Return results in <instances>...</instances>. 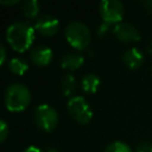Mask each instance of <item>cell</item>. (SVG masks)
Wrapping results in <instances>:
<instances>
[{
  "label": "cell",
  "mask_w": 152,
  "mask_h": 152,
  "mask_svg": "<svg viewBox=\"0 0 152 152\" xmlns=\"http://www.w3.org/2000/svg\"><path fill=\"white\" fill-rule=\"evenodd\" d=\"M103 152H133V151L128 144H126L121 140H115V141L109 142L104 147Z\"/></svg>",
  "instance_id": "cell-16"
},
{
  "label": "cell",
  "mask_w": 152,
  "mask_h": 152,
  "mask_svg": "<svg viewBox=\"0 0 152 152\" xmlns=\"http://www.w3.org/2000/svg\"><path fill=\"white\" fill-rule=\"evenodd\" d=\"M66 109L69 115L81 125L88 124L93 118V109L89 102L81 95L70 97L66 102Z\"/></svg>",
  "instance_id": "cell-5"
},
{
  "label": "cell",
  "mask_w": 152,
  "mask_h": 152,
  "mask_svg": "<svg viewBox=\"0 0 152 152\" xmlns=\"http://www.w3.org/2000/svg\"><path fill=\"white\" fill-rule=\"evenodd\" d=\"M83 63H84V56L77 50L68 51V52L63 53L62 57H61L62 68L65 69V70H69V71L78 69L80 66H82Z\"/></svg>",
  "instance_id": "cell-11"
},
{
  "label": "cell",
  "mask_w": 152,
  "mask_h": 152,
  "mask_svg": "<svg viewBox=\"0 0 152 152\" xmlns=\"http://www.w3.org/2000/svg\"><path fill=\"white\" fill-rule=\"evenodd\" d=\"M109 31H110V24L102 21V23L99 25L97 30H96V34H97L99 38H103V37L107 36V33H108Z\"/></svg>",
  "instance_id": "cell-18"
},
{
  "label": "cell",
  "mask_w": 152,
  "mask_h": 152,
  "mask_svg": "<svg viewBox=\"0 0 152 152\" xmlns=\"http://www.w3.org/2000/svg\"><path fill=\"white\" fill-rule=\"evenodd\" d=\"M40 4L38 0H25L21 4V12L26 18H38Z\"/></svg>",
  "instance_id": "cell-14"
},
{
  "label": "cell",
  "mask_w": 152,
  "mask_h": 152,
  "mask_svg": "<svg viewBox=\"0 0 152 152\" xmlns=\"http://www.w3.org/2000/svg\"><path fill=\"white\" fill-rule=\"evenodd\" d=\"M33 120L38 128L45 132H51L58 124V113L49 103H39L34 107Z\"/></svg>",
  "instance_id": "cell-4"
},
{
  "label": "cell",
  "mask_w": 152,
  "mask_h": 152,
  "mask_svg": "<svg viewBox=\"0 0 152 152\" xmlns=\"http://www.w3.org/2000/svg\"><path fill=\"white\" fill-rule=\"evenodd\" d=\"M8 69L17 75H24L28 69V63L21 57H12L8 61Z\"/></svg>",
  "instance_id": "cell-15"
},
{
  "label": "cell",
  "mask_w": 152,
  "mask_h": 152,
  "mask_svg": "<svg viewBox=\"0 0 152 152\" xmlns=\"http://www.w3.org/2000/svg\"><path fill=\"white\" fill-rule=\"evenodd\" d=\"M64 34L68 43L76 50H84L89 46L91 33L88 25L80 20H71L64 28Z\"/></svg>",
  "instance_id": "cell-3"
},
{
  "label": "cell",
  "mask_w": 152,
  "mask_h": 152,
  "mask_svg": "<svg viewBox=\"0 0 152 152\" xmlns=\"http://www.w3.org/2000/svg\"><path fill=\"white\" fill-rule=\"evenodd\" d=\"M53 57V51L46 45H36L30 51V59L37 66L48 65Z\"/></svg>",
  "instance_id": "cell-9"
},
{
  "label": "cell",
  "mask_w": 152,
  "mask_h": 152,
  "mask_svg": "<svg viewBox=\"0 0 152 152\" xmlns=\"http://www.w3.org/2000/svg\"><path fill=\"white\" fill-rule=\"evenodd\" d=\"M34 30L42 36L50 37L53 36L59 28L58 19L52 14H42L34 20Z\"/></svg>",
  "instance_id": "cell-8"
},
{
  "label": "cell",
  "mask_w": 152,
  "mask_h": 152,
  "mask_svg": "<svg viewBox=\"0 0 152 152\" xmlns=\"http://www.w3.org/2000/svg\"><path fill=\"white\" fill-rule=\"evenodd\" d=\"M133 152H152V142L144 140L140 141L133 150Z\"/></svg>",
  "instance_id": "cell-17"
},
{
  "label": "cell",
  "mask_w": 152,
  "mask_h": 152,
  "mask_svg": "<svg viewBox=\"0 0 152 152\" xmlns=\"http://www.w3.org/2000/svg\"><path fill=\"white\" fill-rule=\"evenodd\" d=\"M4 102L10 112H21L31 102V91L24 83H11L5 88Z\"/></svg>",
  "instance_id": "cell-2"
},
{
  "label": "cell",
  "mask_w": 152,
  "mask_h": 152,
  "mask_svg": "<svg viewBox=\"0 0 152 152\" xmlns=\"http://www.w3.org/2000/svg\"><path fill=\"white\" fill-rule=\"evenodd\" d=\"M147 52L150 53V55H152V39L148 42V44H147Z\"/></svg>",
  "instance_id": "cell-24"
},
{
  "label": "cell",
  "mask_w": 152,
  "mask_h": 152,
  "mask_svg": "<svg viewBox=\"0 0 152 152\" xmlns=\"http://www.w3.org/2000/svg\"><path fill=\"white\" fill-rule=\"evenodd\" d=\"M23 152H44V151H43L42 148L34 146V145H30V146L25 147V148L23 150Z\"/></svg>",
  "instance_id": "cell-21"
},
{
  "label": "cell",
  "mask_w": 152,
  "mask_h": 152,
  "mask_svg": "<svg viewBox=\"0 0 152 152\" xmlns=\"http://www.w3.org/2000/svg\"><path fill=\"white\" fill-rule=\"evenodd\" d=\"M151 74H152V68H151Z\"/></svg>",
  "instance_id": "cell-26"
},
{
  "label": "cell",
  "mask_w": 152,
  "mask_h": 152,
  "mask_svg": "<svg viewBox=\"0 0 152 152\" xmlns=\"http://www.w3.org/2000/svg\"><path fill=\"white\" fill-rule=\"evenodd\" d=\"M113 33L116 37V39L122 43L138 42L140 39V32L138 27L128 21H121L114 25Z\"/></svg>",
  "instance_id": "cell-7"
},
{
  "label": "cell",
  "mask_w": 152,
  "mask_h": 152,
  "mask_svg": "<svg viewBox=\"0 0 152 152\" xmlns=\"http://www.w3.org/2000/svg\"><path fill=\"white\" fill-rule=\"evenodd\" d=\"M101 84L100 77L94 72H87L82 76L80 86L83 91L86 93H96Z\"/></svg>",
  "instance_id": "cell-13"
},
{
  "label": "cell",
  "mask_w": 152,
  "mask_h": 152,
  "mask_svg": "<svg viewBox=\"0 0 152 152\" xmlns=\"http://www.w3.org/2000/svg\"><path fill=\"white\" fill-rule=\"evenodd\" d=\"M8 133H10L8 125H7V122L2 119V120L0 121V142H4V141L6 140Z\"/></svg>",
  "instance_id": "cell-19"
},
{
  "label": "cell",
  "mask_w": 152,
  "mask_h": 152,
  "mask_svg": "<svg viewBox=\"0 0 152 152\" xmlns=\"http://www.w3.org/2000/svg\"><path fill=\"white\" fill-rule=\"evenodd\" d=\"M45 152H59V151H58L57 148H55V147H51V146H49V147H46Z\"/></svg>",
  "instance_id": "cell-25"
},
{
  "label": "cell",
  "mask_w": 152,
  "mask_h": 152,
  "mask_svg": "<svg viewBox=\"0 0 152 152\" xmlns=\"http://www.w3.org/2000/svg\"><path fill=\"white\" fill-rule=\"evenodd\" d=\"M34 34L36 30L31 23L25 20H17L7 26L5 37L13 50L24 52L31 48L34 40Z\"/></svg>",
  "instance_id": "cell-1"
},
{
  "label": "cell",
  "mask_w": 152,
  "mask_h": 152,
  "mask_svg": "<svg viewBox=\"0 0 152 152\" xmlns=\"http://www.w3.org/2000/svg\"><path fill=\"white\" fill-rule=\"evenodd\" d=\"M5 61H6V48H5V45L1 43V44H0V64L2 65V64L5 63Z\"/></svg>",
  "instance_id": "cell-20"
},
{
  "label": "cell",
  "mask_w": 152,
  "mask_h": 152,
  "mask_svg": "<svg viewBox=\"0 0 152 152\" xmlns=\"http://www.w3.org/2000/svg\"><path fill=\"white\" fill-rule=\"evenodd\" d=\"M121 59L128 69L135 70L140 68L144 63V55L142 51L138 48H129L126 51H124V53L121 55Z\"/></svg>",
  "instance_id": "cell-10"
},
{
  "label": "cell",
  "mask_w": 152,
  "mask_h": 152,
  "mask_svg": "<svg viewBox=\"0 0 152 152\" xmlns=\"http://www.w3.org/2000/svg\"><path fill=\"white\" fill-rule=\"evenodd\" d=\"M0 2L4 5H14V4H18L19 0H0Z\"/></svg>",
  "instance_id": "cell-23"
},
{
  "label": "cell",
  "mask_w": 152,
  "mask_h": 152,
  "mask_svg": "<svg viewBox=\"0 0 152 152\" xmlns=\"http://www.w3.org/2000/svg\"><path fill=\"white\" fill-rule=\"evenodd\" d=\"M142 5H144L145 10L152 15V0H145V1L142 2Z\"/></svg>",
  "instance_id": "cell-22"
},
{
  "label": "cell",
  "mask_w": 152,
  "mask_h": 152,
  "mask_svg": "<svg viewBox=\"0 0 152 152\" xmlns=\"http://www.w3.org/2000/svg\"><path fill=\"white\" fill-rule=\"evenodd\" d=\"M99 13L104 23L116 25L122 21L125 6L120 0H101L99 4Z\"/></svg>",
  "instance_id": "cell-6"
},
{
  "label": "cell",
  "mask_w": 152,
  "mask_h": 152,
  "mask_svg": "<svg viewBox=\"0 0 152 152\" xmlns=\"http://www.w3.org/2000/svg\"><path fill=\"white\" fill-rule=\"evenodd\" d=\"M61 91L65 97H72L75 96V93L77 90V80L71 72H66L61 78Z\"/></svg>",
  "instance_id": "cell-12"
}]
</instances>
